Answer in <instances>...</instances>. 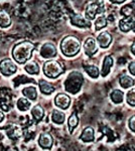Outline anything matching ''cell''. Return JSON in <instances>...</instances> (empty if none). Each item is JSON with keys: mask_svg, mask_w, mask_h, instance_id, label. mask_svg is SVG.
<instances>
[{"mask_svg": "<svg viewBox=\"0 0 135 151\" xmlns=\"http://www.w3.org/2000/svg\"><path fill=\"white\" fill-rule=\"evenodd\" d=\"M40 55L43 58H51L56 55V48L55 45L51 42H45L41 45L40 50Z\"/></svg>", "mask_w": 135, "mask_h": 151, "instance_id": "cell-8", "label": "cell"}, {"mask_svg": "<svg viewBox=\"0 0 135 151\" xmlns=\"http://www.w3.org/2000/svg\"><path fill=\"white\" fill-rule=\"evenodd\" d=\"M11 24V18L9 14L4 10H0V27L7 28Z\"/></svg>", "mask_w": 135, "mask_h": 151, "instance_id": "cell-22", "label": "cell"}, {"mask_svg": "<svg viewBox=\"0 0 135 151\" xmlns=\"http://www.w3.org/2000/svg\"><path fill=\"white\" fill-rule=\"evenodd\" d=\"M22 94L25 98L29 99L30 101H34L38 98V92H36V88L33 86L25 87L22 90Z\"/></svg>", "mask_w": 135, "mask_h": 151, "instance_id": "cell-19", "label": "cell"}, {"mask_svg": "<svg viewBox=\"0 0 135 151\" xmlns=\"http://www.w3.org/2000/svg\"><path fill=\"white\" fill-rule=\"evenodd\" d=\"M95 138V131L92 127H87L83 130L80 136V139L83 142H92Z\"/></svg>", "mask_w": 135, "mask_h": 151, "instance_id": "cell-16", "label": "cell"}, {"mask_svg": "<svg viewBox=\"0 0 135 151\" xmlns=\"http://www.w3.org/2000/svg\"><path fill=\"white\" fill-rule=\"evenodd\" d=\"M119 83H120V85H121L122 88H124V89H128V88L132 87L134 85V80L132 79L131 77H129V76L123 75V76L120 77Z\"/></svg>", "mask_w": 135, "mask_h": 151, "instance_id": "cell-24", "label": "cell"}, {"mask_svg": "<svg viewBox=\"0 0 135 151\" xmlns=\"http://www.w3.org/2000/svg\"><path fill=\"white\" fill-rule=\"evenodd\" d=\"M27 83H34V80L32 79H28V78L24 77L23 75L18 76L16 77L15 79L13 80V86L17 88L19 85H22V84H27Z\"/></svg>", "mask_w": 135, "mask_h": 151, "instance_id": "cell-29", "label": "cell"}, {"mask_svg": "<svg viewBox=\"0 0 135 151\" xmlns=\"http://www.w3.org/2000/svg\"><path fill=\"white\" fill-rule=\"evenodd\" d=\"M6 135L9 139L11 140H17L21 137L22 135V130L19 126L16 125H9L8 127H6Z\"/></svg>", "mask_w": 135, "mask_h": 151, "instance_id": "cell-12", "label": "cell"}, {"mask_svg": "<svg viewBox=\"0 0 135 151\" xmlns=\"http://www.w3.org/2000/svg\"><path fill=\"white\" fill-rule=\"evenodd\" d=\"M0 129H6V127H2V128H1V127H0Z\"/></svg>", "mask_w": 135, "mask_h": 151, "instance_id": "cell-38", "label": "cell"}, {"mask_svg": "<svg viewBox=\"0 0 135 151\" xmlns=\"http://www.w3.org/2000/svg\"><path fill=\"white\" fill-rule=\"evenodd\" d=\"M112 65H113V58L111 57L105 58L104 62H103V68H102V70H101L102 77H106V76L109 75Z\"/></svg>", "mask_w": 135, "mask_h": 151, "instance_id": "cell-21", "label": "cell"}, {"mask_svg": "<svg viewBox=\"0 0 135 151\" xmlns=\"http://www.w3.org/2000/svg\"><path fill=\"white\" fill-rule=\"evenodd\" d=\"M128 125L129 128L131 129L133 132H135V116H132L128 121Z\"/></svg>", "mask_w": 135, "mask_h": 151, "instance_id": "cell-33", "label": "cell"}, {"mask_svg": "<svg viewBox=\"0 0 135 151\" xmlns=\"http://www.w3.org/2000/svg\"><path fill=\"white\" fill-rule=\"evenodd\" d=\"M71 22H72L73 25H76L78 26V27H89L91 25L89 20H88L87 18L83 17L82 15H80V14H77V15L73 16L72 19H71Z\"/></svg>", "mask_w": 135, "mask_h": 151, "instance_id": "cell-15", "label": "cell"}, {"mask_svg": "<svg viewBox=\"0 0 135 151\" xmlns=\"http://www.w3.org/2000/svg\"><path fill=\"white\" fill-rule=\"evenodd\" d=\"M106 25H107V18L105 17L104 15L100 14V15L97 17V19H96V21H95L96 30H100V29L104 28Z\"/></svg>", "mask_w": 135, "mask_h": 151, "instance_id": "cell-31", "label": "cell"}, {"mask_svg": "<svg viewBox=\"0 0 135 151\" xmlns=\"http://www.w3.org/2000/svg\"><path fill=\"white\" fill-rule=\"evenodd\" d=\"M78 123H79V118H78V116L76 115L75 113L72 114V115L70 116V118H69V120H68L69 131H70V133H73L74 129L78 126Z\"/></svg>", "mask_w": 135, "mask_h": 151, "instance_id": "cell-28", "label": "cell"}, {"mask_svg": "<svg viewBox=\"0 0 135 151\" xmlns=\"http://www.w3.org/2000/svg\"><path fill=\"white\" fill-rule=\"evenodd\" d=\"M55 104L60 109L66 110V109L69 108V106L71 104V98L67 94H64V93L58 94L55 98Z\"/></svg>", "mask_w": 135, "mask_h": 151, "instance_id": "cell-9", "label": "cell"}, {"mask_svg": "<svg viewBox=\"0 0 135 151\" xmlns=\"http://www.w3.org/2000/svg\"><path fill=\"white\" fill-rule=\"evenodd\" d=\"M84 69L86 73L93 79H97L99 77V70L96 65H85Z\"/></svg>", "mask_w": 135, "mask_h": 151, "instance_id": "cell-30", "label": "cell"}, {"mask_svg": "<svg viewBox=\"0 0 135 151\" xmlns=\"http://www.w3.org/2000/svg\"><path fill=\"white\" fill-rule=\"evenodd\" d=\"M3 119H4V114H3V112L0 111V122L3 121Z\"/></svg>", "mask_w": 135, "mask_h": 151, "instance_id": "cell-36", "label": "cell"}, {"mask_svg": "<svg viewBox=\"0 0 135 151\" xmlns=\"http://www.w3.org/2000/svg\"><path fill=\"white\" fill-rule=\"evenodd\" d=\"M122 15L125 17H134L135 18V7L132 4H127L121 9Z\"/></svg>", "mask_w": 135, "mask_h": 151, "instance_id": "cell-26", "label": "cell"}, {"mask_svg": "<svg viewBox=\"0 0 135 151\" xmlns=\"http://www.w3.org/2000/svg\"><path fill=\"white\" fill-rule=\"evenodd\" d=\"M17 70L16 65L9 58H4L0 62V73L5 77L15 74Z\"/></svg>", "mask_w": 135, "mask_h": 151, "instance_id": "cell-6", "label": "cell"}, {"mask_svg": "<svg viewBox=\"0 0 135 151\" xmlns=\"http://www.w3.org/2000/svg\"><path fill=\"white\" fill-rule=\"evenodd\" d=\"M97 43H96L95 40L93 37H89L84 42V50L86 52V55H89V57H92L94 55L96 52H97Z\"/></svg>", "mask_w": 135, "mask_h": 151, "instance_id": "cell-13", "label": "cell"}, {"mask_svg": "<svg viewBox=\"0 0 135 151\" xmlns=\"http://www.w3.org/2000/svg\"><path fill=\"white\" fill-rule=\"evenodd\" d=\"M51 120L53 123L56 124H63L66 120V116L63 112H61L60 110H53L51 113Z\"/></svg>", "mask_w": 135, "mask_h": 151, "instance_id": "cell-23", "label": "cell"}, {"mask_svg": "<svg viewBox=\"0 0 135 151\" xmlns=\"http://www.w3.org/2000/svg\"><path fill=\"white\" fill-rule=\"evenodd\" d=\"M38 86H40V92L45 95H51L55 91L53 86H51L50 83H48L46 81H45V80H40V81L38 82Z\"/></svg>", "mask_w": 135, "mask_h": 151, "instance_id": "cell-20", "label": "cell"}, {"mask_svg": "<svg viewBox=\"0 0 135 151\" xmlns=\"http://www.w3.org/2000/svg\"><path fill=\"white\" fill-rule=\"evenodd\" d=\"M111 100L114 102L115 104H120L123 102V99H124V93L120 90H114V91L111 93Z\"/></svg>", "mask_w": 135, "mask_h": 151, "instance_id": "cell-27", "label": "cell"}, {"mask_svg": "<svg viewBox=\"0 0 135 151\" xmlns=\"http://www.w3.org/2000/svg\"><path fill=\"white\" fill-rule=\"evenodd\" d=\"M128 70H129V72L131 73L132 75L135 76V60H133V62H131L129 64Z\"/></svg>", "mask_w": 135, "mask_h": 151, "instance_id": "cell-34", "label": "cell"}, {"mask_svg": "<svg viewBox=\"0 0 135 151\" xmlns=\"http://www.w3.org/2000/svg\"><path fill=\"white\" fill-rule=\"evenodd\" d=\"M131 52L135 55V42L133 43V45H132V47H131Z\"/></svg>", "mask_w": 135, "mask_h": 151, "instance_id": "cell-37", "label": "cell"}, {"mask_svg": "<svg viewBox=\"0 0 135 151\" xmlns=\"http://www.w3.org/2000/svg\"><path fill=\"white\" fill-rule=\"evenodd\" d=\"M64 73V68L62 65L56 60H48L43 65V74L48 78L56 79L58 76H61Z\"/></svg>", "mask_w": 135, "mask_h": 151, "instance_id": "cell-5", "label": "cell"}, {"mask_svg": "<svg viewBox=\"0 0 135 151\" xmlns=\"http://www.w3.org/2000/svg\"><path fill=\"white\" fill-rule=\"evenodd\" d=\"M16 106L19 111L25 112L29 110V108H30V102L25 98H19L16 102Z\"/></svg>", "mask_w": 135, "mask_h": 151, "instance_id": "cell-25", "label": "cell"}, {"mask_svg": "<svg viewBox=\"0 0 135 151\" xmlns=\"http://www.w3.org/2000/svg\"><path fill=\"white\" fill-rule=\"evenodd\" d=\"M127 103L130 106H135V89L129 91L127 94Z\"/></svg>", "mask_w": 135, "mask_h": 151, "instance_id": "cell-32", "label": "cell"}, {"mask_svg": "<svg viewBox=\"0 0 135 151\" xmlns=\"http://www.w3.org/2000/svg\"><path fill=\"white\" fill-rule=\"evenodd\" d=\"M9 91V90H8ZM7 90H0V109L4 112H8L11 109V97Z\"/></svg>", "mask_w": 135, "mask_h": 151, "instance_id": "cell-7", "label": "cell"}, {"mask_svg": "<svg viewBox=\"0 0 135 151\" xmlns=\"http://www.w3.org/2000/svg\"><path fill=\"white\" fill-rule=\"evenodd\" d=\"M83 84H84V77L80 72L74 70L70 73L65 81V89L66 91L71 94H77L81 90Z\"/></svg>", "mask_w": 135, "mask_h": 151, "instance_id": "cell-2", "label": "cell"}, {"mask_svg": "<svg viewBox=\"0 0 135 151\" xmlns=\"http://www.w3.org/2000/svg\"><path fill=\"white\" fill-rule=\"evenodd\" d=\"M112 3H117V4H120V3H123L125 0H110Z\"/></svg>", "mask_w": 135, "mask_h": 151, "instance_id": "cell-35", "label": "cell"}, {"mask_svg": "<svg viewBox=\"0 0 135 151\" xmlns=\"http://www.w3.org/2000/svg\"><path fill=\"white\" fill-rule=\"evenodd\" d=\"M53 136L51 135L50 133H46L43 132L41 133L38 137V144L41 148L43 149H50L53 146Z\"/></svg>", "mask_w": 135, "mask_h": 151, "instance_id": "cell-11", "label": "cell"}, {"mask_svg": "<svg viewBox=\"0 0 135 151\" xmlns=\"http://www.w3.org/2000/svg\"><path fill=\"white\" fill-rule=\"evenodd\" d=\"M98 43L102 48H106L110 45L112 41V36L108 31H104V32H101L97 37Z\"/></svg>", "mask_w": 135, "mask_h": 151, "instance_id": "cell-14", "label": "cell"}, {"mask_svg": "<svg viewBox=\"0 0 135 151\" xmlns=\"http://www.w3.org/2000/svg\"><path fill=\"white\" fill-rule=\"evenodd\" d=\"M105 11L103 0H91L86 6L85 17L88 20H93L97 14H103Z\"/></svg>", "mask_w": 135, "mask_h": 151, "instance_id": "cell-4", "label": "cell"}, {"mask_svg": "<svg viewBox=\"0 0 135 151\" xmlns=\"http://www.w3.org/2000/svg\"><path fill=\"white\" fill-rule=\"evenodd\" d=\"M24 70L29 75H38L40 73V67L35 60H27L24 65Z\"/></svg>", "mask_w": 135, "mask_h": 151, "instance_id": "cell-17", "label": "cell"}, {"mask_svg": "<svg viewBox=\"0 0 135 151\" xmlns=\"http://www.w3.org/2000/svg\"><path fill=\"white\" fill-rule=\"evenodd\" d=\"M119 28L123 32H128L129 30H133L135 32V19L134 17H126L120 20Z\"/></svg>", "mask_w": 135, "mask_h": 151, "instance_id": "cell-10", "label": "cell"}, {"mask_svg": "<svg viewBox=\"0 0 135 151\" xmlns=\"http://www.w3.org/2000/svg\"><path fill=\"white\" fill-rule=\"evenodd\" d=\"M80 40L74 35H68L61 42V50L66 57H74L80 52Z\"/></svg>", "mask_w": 135, "mask_h": 151, "instance_id": "cell-3", "label": "cell"}, {"mask_svg": "<svg viewBox=\"0 0 135 151\" xmlns=\"http://www.w3.org/2000/svg\"><path fill=\"white\" fill-rule=\"evenodd\" d=\"M35 45L30 41H21L14 45L12 50V57L18 64H24L32 57Z\"/></svg>", "mask_w": 135, "mask_h": 151, "instance_id": "cell-1", "label": "cell"}, {"mask_svg": "<svg viewBox=\"0 0 135 151\" xmlns=\"http://www.w3.org/2000/svg\"><path fill=\"white\" fill-rule=\"evenodd\" d=\"M31 115H32V118L34 119L36 123H38L40 121H41V119L45 116V110L43 109V107L40 106V105H36L34 106L32 109H31Z\"/></svg>", "mask_w": 135, "mask_h": 151, "instance_id": "cell-18", "label": "cell"}]
</instances>
